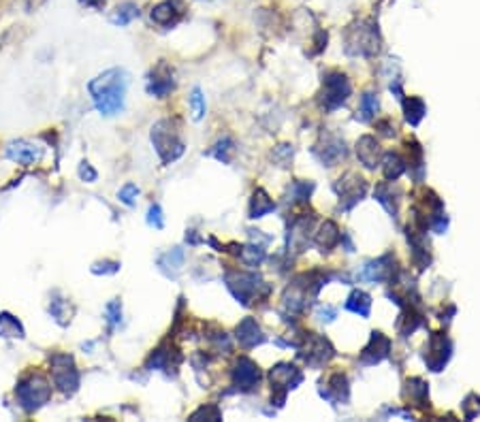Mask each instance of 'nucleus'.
<instances>
[{
    "instance_id": "nucleus-33",
    "label": "nucleus",
    "mask_w": 480,
    "mask_h": 422,
    "mask_svg": "<svg viewBox=\"0 0 480 422\" xmlns=\"http://www.w3.org/2000/svg\"><path fill=\"white\" fill-rule=\"evenodd\" d=\"M380 107V100H378V94L376 92H365L359 100V113H357V120L361 122H370L376 111Z\"/></svg>"
},
{
    "instance_id": "nucleus-35",
    "label": "nucleus",
    "mask_w": 480,
    "mask_h": 422,
    "mask_svg": "<svg viewBox=\"0 0 480 422\" xmlns=\"http://www.w3.org/2000/svg\"><path fill=\"white\" fill-rule=\"evenodd\" d=\"M0 337H9V339H21L24 337V327L21 322L11 316V314H0Z\"/></svg>"
},
{
    "instance_id": "nucleus-37",
    "label": "nucleus",
    "mask_w": 480,
    "mask_h": 422,
    "mask_svg": "<svg viewBox=\"0 0 480 422\" xmlns=\"http://www.w3.org/2000/svg\"><path fill=\"white\" fill-rule=\"evenodd\" d=\"M49 314L56 318V322H60V325H66L68 320H71V307H68V301H64V299H53L51 303H49Z\"/></svg>"
},
{
    "instance_id": "nucleus-45",
    "label": "nucleus",
    "mask_w": 480,
    "mask_h": 422,
    "mask_svg": "<svg viewBox=\"0 0 480 422\" xmlns=\"http://www.w3.org/2000/svg\"><path fill=\"white\" fill-rule=\"evenodd\" d=\"M79 177H81L83 181L92 184V181H96L98 173L92 169V164H90V162H81V164H79Z\"/></svg>"
},
{
    "instance_id": "nucleus-19",
    "label": "nucleus",
    "mask_w": 480,
    "mask_h": 422,
    "mask_svg": "<svg viewBox=\"0 0 480 422\" xmlns=\"http://www.w3.org/2000/svg\"><path fill=\"white\" fill-rule=\"evenodd\" d=\"M235 339L239 342V346L241 348H246V350H252V348H256V346H261V344H265V333H263V329H261V325L254 320V318H244L239 325H237V329H235Z\"/></svg>"
},
{
    "instance_id": "nucleus-47",
    "label": "nucleus",
    "mask_w": 480,
    "mask_h": 422,
    "mask_svg": "<svg viewBox=\"0 0 480 422\" xmlns=\"http://www.w3.org/2000/svg\"><path fill=\"white\" fill-rule=\"evenodd\" d=\"M333 318H335V307H329V305H327V307H323V310H320V320L331 322Z\"/></svg>"
},
{
    "instance_id": "nucleus-29",
    "label": "nucleus",
    "mask_w": 480,
    "mask_h": 422,
    "mask_svg": "<svg viewBox=\"0 0 480 422\" xmlns=\"http://www.w3.org/2000/svg\"><path fill=\"white\" fill-rule=\"evenodd\" d=\"M406 171H408V162H406L400 154L391 152V154H387V156H385V162H382V173H385L387 181H397V179H400Z\"/></svg>"
},
{
    "instance_id": "nucleus-11",
    "label": "nucleus",
    "mask_w": 480,
    "mask_h": 422,
    "mask_svg": "<svg viewBox=\"0 0 480 422\" xmlns=\"http://www.w3.org/2000/svg\"><path fill=\"white\" fill-rule=\"evenodd\" d=\"M231 380H233V386L235 391L239 393H252L259 389L261 380H263V374H261V367L248 359V357H241L237 359L233 371H231Z\"/></svg>"
},
{
    "instance_id": "nucleus-10",
    "label": "nucleus",
    "mask_w": 480,
    "mask_h": 422,
    "mask_svg": "<svg viewBox=\"0 0 480 422\" xmlns=\"http://www.w3.org/2000/svg\"><path fill=\"white\" fill-rule=\"evenodd\" d=\"M333 190L340 196V209L342 211H350L367 194V181L361 175H357V173H348V175H344V177H340L335 181Z\"/></svg>"
},
{
    "instance_id": "nucleus-20",
    "label": "nucleus",
    "mask_w": 480,
    "mask_h": 422,
    "mask_svg": "<svg viewBox=\"0 0 480 422\" xmlns=\"http://www.w3.org/2000/svg\"><path fill=\"white\" fill-rule=\"evenodd\" d=\"M182 2L179 0H162L158 2L152 13H150V19L156 23V26H162V28H169L173 26L179 17H182Z\"/></svg>"
},
{
    "instance_id": "nucleus-7",
    "label": "nucleus",
    "mask_w": 480,
    "mask_h": 422,
    "mask_svg": "<svg viewBox=\"0 0 480 422\" xmlns=\"http://www.w3.org/2000/svg\"><path fill=\"white\" fill-rule=\"evenodd\" d=\"M269 382H271V393H273L271 401L276 406H284L286 395L303 382V374H301V369H297L291 363H278L269 371Z\"/></svg>"
},
{
    "instance_id": "nucleus-22",
    "label": "nucleus",
    "mask_w": 480,
    "mask_h": 422,
    "mask_svg": "<svg viewBox=\"0 0 480 422\" xmlns=\"http://www.w3.org/2000/svg\"><path fill=\"white\" fill-rule=\"evenodd\" d=\"M357 158L361 160V164L365 169H376L380 164V158H382V149H380V143L372 137V134H365L357 141Z\"/></svg>"
},
{
    "instance_id": "nucleus-46",
    "label": "nucleus",
    "mask_w": 480,
    "mask_h": 422,
    "mask_svg": "<svg viewBox=\"0 0 480 422\" xmlns=\"http://www.w3.org/2000/svg\"><path fill=\"white\" fill-rule=\"evenodd\" d=\"M378 128H382V134H385V137H393V134H395V126L391 128V122H389V120L378 122Z\"/></svg>"
},
{
    "instance_id": "nucleus-31",
    "label": "nucleus",
    "mask_w": 480,
    "mask_h": 422,
    "mask_svg": "<svg viewBox=\"0 0 480 422\" xmlns=\"http://www.w3.org/2000/svg\"><path fill=\"white\" fill-rule=\"evenodd\" d=\"M404 113H406V122H408L410 126H419L421 120H423L425 113H427V105H425V100L419 98V96H408V98L404 100Z\"/></svg>"
},
{
    "instance_id": "nucleus-48",
    "label": "nucleus",
    "mask_w": 480,
    "mask_h": 422,
    "mask_svg": "<svg viewBox=\"0 0 480 422\" xmlns=\"http://www.w3.org/2000/svg\"><path fill=\"white\" fill-rule=\"evenodd\" d=\"M83 4H88V6H100V4H105L107 0H81Z\"/></svg>"
},
{
    "instance_id": "nucleus-14",
    "label": "nucleus",
    "mask_w": 480,
    "mask_h": 422,
    "mask_svg": "<svg viewBox=\"0 0 480 422\" xmlns=\"http://www.w3.org/2000/svg\"><path fill=\"white\" fill-rule=\"evenodd\" d=\"M395 275H397V269H395V256H393V254H385V256H380V258L367 263V265L363 267V271H361L359 278L365 280V282H376V284H380V282H391Z\"/></svg>"
},
{
    "instance_id": "nucleus-2",
    "label": "nucleus",
    "mask_w": 480,
    "mask_h": 422,
    "mask_svg": "<svg viewBox=\"0 0 480 422\" xmlns=\"http://www.w3.org/2000/svg\"><path fill=\"white\" fill-rule=\"evenodd\" d=\"M226 286L241 305H252L254 301H259L261 297H269L271 292L263 278L252 271H231L226 275Z\"/></svg>"
},
{
    "instance_id": "nucleus-16",
    "label": "nucleus",
    "mask_w": 480,
    "mask_h": 422,
    "mask_svg": "<svg viewBox=\"0 0 480 422\" xmlns=\"http://www.w3.org/2000/svg\"><path fill=\"white\" fill-rule=\"evenodd\" d=\"M314 156L325 164V167H335L342 158H346V143L340 137H323L318 145H314Z\"/></svg>"
},
{
    "instance_id": "nucleus-34",
    "label": "nucleus",
    "mask_w": 480,
    "mask_h": 422,
    "mask_svg": "<svg viewBox=\"0 0 480 422\" xmlns=\"http://www.w3.org/2000/svg\"><path fill=\"white\" fill-rule=\"evenodd\" d=\"M137 17H139V6L135 2H122V4L115 6V11L111 15V23H115V26H128Z\"/></svg>"
},
{
    "instance_id": "nucleus-13",
    "label": "nucleus",
    "mask_w": 480,
    "mask_h": 422,
    "mask_svg": "<svg viewBox=\"0 0 480 422\" xmlns=\"http://www.w3.org/2000/svg\"><path fill=\"white\" fill-rule=\"evenodd\" d=\"M312 224H314V218L310 216H299L293 220L291 228H288V252L293 254H301L308 250L310 246V239H312Z\"/></svg>"
},
{
    "instance_id": "nucleus-41",
    "label": "nucleus",
    "mask_w": 480,
    "mask_h": 422,
    "mask_svg": "<svg viewBox=\"0 0 480 422\" xmlns=\"http://www.w3.org/2000/svg\"><path fill=\"white\" fill-rule=\"evenodd\" d=\"M137 196H139V188H137L135 184H126V186L118 192V199H120L124 205H128V207H132V205L137 203Z\"/></svg>"
},
{
    "instance_id": "nucleus-24",
    "label": "nucleus",
    "mask_w": 480,
    "mask_h": 422,
    "mask_svg": "<svg viewBox=\"0 0 480 422\" xmlns=\"http://www.w3.org/2000/svg\"><path fill=\"white\" fill-rule=\"evenodd\" d=\"M320 395L331 403H346L350 399V386L348 378L344 374H333L327 382V386L320 391Z\"/></svg>"
},
{
    "instance_id": "nucleus-40",
    "label": "nucleus",
    "mask_w": 480,
    "mask_h": 422,
    "mask_svg": "<svg viewBox=\"0 0 480 422\" xmlns=\"http://www.w3.org/2000/svg\"><path fill=\"white\" fill-rule=\"evenodd\" d=\"M201 418H205V421H220V418H222L220 408H218L216 403H209V406L199 408V410L190 416V421H201Z\"/></svg>"
},
{
    "instance_id": "nucleus-39",
    "label": "nucleus",
    "mask_w": 480,
    "mask_h": 422,
    "mask_svg": "<svg viewBox=\"0 0 480 422\" xmlns=\"http://www.w3.org/2000/svg\"><path fill=\"white\" fill-rule=\"evenodd\" d=\"M190 107H192V117L194 120H201L205 115V96L199 88L192 90L190 94Z\"/></svg>"
},
{
    "instance_id": "nucleus-38",
    "label": "nucleus",
    "mask_w": 480,
    "mask_h": 422,
    "mask_svg": "<svg viewBox=\"0 0 480 422\" xmlns=\"http://www.w3.org/2000/svg\"><path fill=\"white\" fill-rule=\"evenodd\" d=\"M233 141L229 139V137H224V139H220L216 145H214V149L209 152V156H214V158H218L220 162H224V164H229L231 162V154H233Z\"/></svg>"
},
{
    "instance_id": "nucleus-3",
    "label": "nucleus",
    "mask_w": 480,
    "mask_h": 422,
    "mask_svg": "<svg viewBox=\"0 0 480 422\" xmlns=\"http://www.w3.org/2000/svg\"><path fill=\"white\" fill-rule=\"evenodd\" d=\"M152 143H154V147H156V152H158V156L165 164L175 162L186 149L184 141L179 137V130L175 128V124L171 120H160L152 128Z\"/></svg>"
},
{
    "instance_id": "nucleus-42",
    "label": "nucleus",
    "mask_w": 480,
    "mask_h": 422,
    "mask_svg": "<svg viewBox=\"0 0 480 422\" xmlns=\"http://www.w3.org/2000/svg\"><path fill=\"white\" fill-rule=\"evenodd\" d=\"M107 322H109V327L113 329V327H118L120 322H122V305H120V301L118 299H113L109 305H107Z\"/></svg>"
},
{
    "instance_id": "nucleus-23",
    "label": "nucleus",
    "mask_w": 480,
    "mask_h": 422,
    "mask_svg": "<svg viewBox=\"0 0 480 422\" xmlns=\"http://www.w3.org/2000/svg\"><path fill=\"white\" fill-rule=\"evenodd\" d=\"M314 243L318 246L320 252H331L342 243V231L333 220H325L320 228L314 233Z\"/></svg>"
},
{
    "instance_id": "nucleus-1",
    "label": "nucleus",
    "mask_w": 480,
    "mask_h": 422,
    "mask_svg": "<svg viewBox=\"0 0 480 422\" xmlns=\"http://www.w3.org/2000/svg\"><path fill=\"white\" fill-rule=\"evenodd\" d=\"M128 88V73L124 68H109L88 83V92L94 107L103 115H115L124 109V96Z\"/></svg>"
},
{
    "instance_id": "nucleus-30",
    "label": "nucleus",
    "mask_w": 480,
    "mask_h": 422,
    "mask_svg": "<svg viewBox=\"0 0 480 422\" xmlns=\"http://www.w3.org/2000/svg\"><path fill=\"white\" fill-rule=\"evenodd\" d=\"M346 310L361 316V318H370L372 314V297L363 290H353V295L346 301Z\"/></svg>"
},
{
    "instance_id": "nucleus-8",
    "label": "nucleus",
    "mask_w": 480,
    "mask_h": 422,
    "mask_svg": "<svg viewBox=\"0 0 480 422\" xmlns=\"http://www.w3.org/2000/svg\"><path fill=\"white\" fill-rule=\"evenodd\" d=\"M297 348H299V354L297 357L308 367H314V369L327 365L335 357V350H333L331 342L325 339V337H320V335H312V333H308L303 337V346H297Z\"/></svg>"
},
{
    "instance_id": "nucleus-21",
    "label": "nucleus",
    "mask_w": 480,
    "mask_h": 422,
    "mask_svg": "<svg viewBox=\"0 0 480 422\" xmlns=\"http://www.w3.org/2000/svg\"><path fill=\"white\" fill-rule=\"evenodd\" d=\"M41 156H43V149L32 145V143H28V141H13L6 147V158H11L17 164H24V167L38 162Z\"/></svg>"
},
{
    "instance_id": "nucleus-44",
    "label": "nucleus",
    "mask_w": 480,
    "mask_h": 422,
    "mask_svg": "<svg viewBox=\"0 0 480 422\" xmlns=\"http://www.w3.org/2000/svg\"><path fill=\"white\" fill-rule=\"evenodd\" d=\"M120 271V263H111V260H103V263H96L94 267H92V273H96V275H113V273H118Z\"/></svg>"
},
{
    "instance_id": "nucleus-6",
    "label": "nucleus",
    "mask_w": 480,
    "mask_h": 422,
    "mask_svg": "<svg viewBox=\"0 0 480 422\" xmlns=\"http://www.w3.org/2000/svg\"><path fill=\"white\" fill-rule=\"evenodd\" d=\"M353 94L350 79L340 70H327L323 75V92H320V107L325 111L340 109Z\"/></svg>"
},
{
    "instance_id": "nucleus-18",
    "label": "nucleus",
    "mask_w": 480,
    "mask_h": 422,
    "mask_svg": "<svg viewBox=\"0 0 480 422\" xmlns=\"http://www.w3.org/2000/svg\"><path fill=\"white\" fill-rule=\"evenodd\" d=\"M389 354H391V339L385 337L382 333L374 331L372 337H370V344H367V346L363 348V352H361V365H367V367L378 365V363H382Z\"/></svg>"
},
{
    "instance_id": "nucleus-12",
    "label": "nucleus",
    "mask_w": 480,
    "mask_h": 422,
    "mask_svg": "<svg viewBox=\"0 0 480 422\" xmlns=\"http://www.w3.org/2000/svg\"><path fill=\"white\" fill-rule=\"evenodd\" d=\"M451 354H453V344L451 339L444 335V333H434L425 346V365L432 369V371H442L447 367V363L451 361Z\"/></svg>"
},
{
    "instance_id": "nucleus-25",
    "label": "nucleus",
    "mask_w": 480,
    "mask_h": 422,
    "mask_svg": "<svg viewBox=\"0 0 480 422\" xmlns=\"http://www.w3.org/2000/svg\"><path fill=\"white\" fill-rule=\"evenodd\" d=\"M276 209V203L273 199L263 190V188H256L252 199H250V218L252 220H259V218H265L267 213H271Z\"/></svg>"
},
{
    "instance_id": "nucleus-26",
    "label": "nucleus",
    "mask_w": 480,
    "mask_h": 422,
    "mask_svg": "<svg viewBox=\"0 0 480 422\" xmlns=\"http://www.w3.org/2000/svg\"><path fill=\"white\" fill-rule=\"evenodd\" d=\"M374 196H376V201H378V203H380L393 218H397V211H400V192L393 190L391 184H378Z\"/></svg>"
},
{
    "instance_id": "nucleus-4",
    "label": "nucleus",
    "mask_w": 480,
    "mask_h": 422,
    "mask_svg": "<svg viewBox=\"0 0 480 422\" xmlns=\"http://www.w3.org/2000/svg\"><path fill=\"white\" fill-rule=\"evenodd\" d=\"M15 397H17V403L21 406V410L36 412L51 399V384L38 374H30L19 380V384L15 389Z\"/></svg>"
},
{
    "instance_id": "nucleus-15",
    "label": "nucleus",
    "mask_w": 480,
    "mask_h": 422,
    "mask_svg": "<svg viewBox=\"0 0 480 422\" xmlns=\"http://www.w3.org/2000/svg\"><path fill=\"white\" fill-rule=\"evenodd\" d=\"M425 233H427V231H423V228H419V226L408 228L410 258H412V265H414L417 269H425V267H429V263H432L429 241H427Z\"/></svg>"
},
{
    "instance_id": "nucleus-43",
    "label": "nucleus",
    "mask_w": 480,
    "mask_h": 422,
    "mask_svg": "<svg viewBox=\"0 0 480 422\" xmlns=\"http://www.w3.org/2000/svg\"><path fill=\"white\" fill-rule=\"evenodd\" d=\"M147 224L154 226V228H165V218H162V209L160 205H152L150 211H147Z\"/></svg>"
},
{
    "instance_id": "nucleus-5",
    "label": "nucleus",
    "mask_w": 480,
    "mask_h": 422,
    "mask_svg": "<svg viewBox=\"0 0 480 422\" xmlns=\"http://www.w3.org/2000/svg\"><path fill=\"white\" fill-rule=\"evenodd\" d=\"M378 49H380V34H378V26H374L372 21H361L346 32L348 56L372 58L378 53Z\"/></svg>"
},
{
    "instance_id": "nucleus-9",
    "label": "nucleus",
    "mask_w": 480,
    "mask_h": 422,
    "mask_svg": "<svg viewBox=\"0 0 480 422\" xmlns=\"http://www.w3.org/2000/svg\"><path fill=\"white\" fill-rule=\"evenodd\" d=\"M51 380L58 391L64 395H73L79 389V371L75 369L73 357L53 354L51 357Z\"/></svg>"
},
{
    "instance_id": "nucleus-36",
    "label": "nucleus",
    "mask_w": 480,
    "mask_h": 422,
    "mask_svg": "<svg viewBox=\"0 0 480 422\" xmlns=\"http://www.w3.org/2000/svg\"><path fill=\"white\" fill-rule=\"evenodd\" d=\"M314 192V181H295L291 186V201L293 203H308Z\"/></svg>"
},
{
    "instance_id": "nucleus-27",
    "label": "nucleus",
    "mask_w": 480,
    "mask_h": 422,
    "mask_svg": "<svg viewBox=\"0 0 480 422\" xmlns=\"http://www.w3.org/2000/svg\"><path fill=\"white\" fill-rule=\"evenodd\" d=\"M404 397L414 401L417 406H427L429 403V384L421 378H410V380H406Z\"/></svg>"
},
{
    "instance_id": "nucleus-28",
    "label": "nucleus",
    "mask_w": 480,
    "mask_h": 422,
    "mask_svg": "<svg viewBox=\"0 0 480 422\" xmlns=\"http://www.w3.org/2000/svg\"><path fill=\"white\" fill-rule=\"evenodd\" d=\"M184 258H186L184 256V250L182 248H173V250H169L167 254H162L158 258V267H160V271L165 275L175 278L182 271V267H184Z\"/></svg>"
},
{
    "instance_id": "nucleus-17",
    "label": "nucleus",
    "mask_w": 480,
    "mask_h": 422,
    "mask_svg": "<svg viewBox=\"0 0 480 422\" xmlns=\"http://www.w3.org/2000/svg\"><path fill=\"white\" fill-rule=\"evenodd\" d=\"M173 88H175L173 70H171L169 64L160 62V64L152 70V75H150V79H147V94H152V96H156V98H165Z\"/></svg>"
},
{
    "instance_id": "nucleus-32",
    "label": "nucleus",
    "mask_w": 480,
    "mask_h": 422,
    "mask_svg": "<svg viewBox=\"0 0 480 422\" xmlns=\"http://www.w3.org/2000/svg\"><path fill=\"white\" fill-rule=\"evenodd\" d=\"M237 248V258L246 267H259L265 260V250L261 246H235Z\"/></svg>"
}]
</instances>
